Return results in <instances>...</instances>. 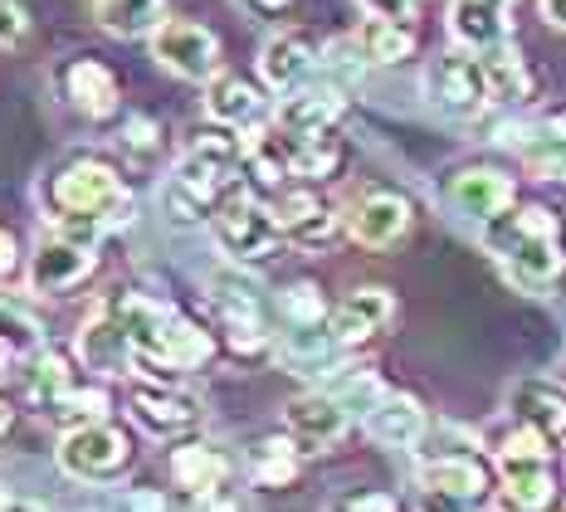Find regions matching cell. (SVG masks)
I'll return each instance as SVG.
<instances>
[{
  "mask_svg": "<svg viewBox=\"0 0 566 512\" xmlns=\"http://www.w3.org/2000/svg\"><path fill=\"white\" fill-rule=\"evenodd\" d=\"M20 269V249H15V234L0 230V283H10Z\"/></svg>",
  "mask_w": 566,
  "mask_h": 512,
  "instance_id": "obj_41",
  "label": "cell"
},
{
  "mask_svg": "<svg viewBox=\"0 0 566 512\" xmlns=\"http://www.w3.org/2000/svg\"><path fill=\"white\" fill-rule=\"evenodd\" d=\"M274 216H279V230L289 244L308 249V254H317V249H333L342 224H347V216H337L333 206H327L317 190H283V196L274 200Z\"/></svg>",
  "mask_w": 566,
  "mask_h": 512,
  "instance_id": "obj_9",
  "label": "cell"
},
{
  "mask_svg": "<svg viewBox=\"0 0 566 512\" xmlns=\"http://www.w3.org/2000/svg\"><path fill=\"white\" fill-rule=\"evenodd\" d=\"M6 512H50V508H44V503H30V498H15V503H10Z\"/></svg>",
  "mask_w": 566,
  "mask_h": 512,
  "instance_id": "obj_44",
  "label": "cell"
},
{
  "mask_svg": "<svg viewBox=\"0 0 566 512\" xmlns=\"http://www.w3.org/2000/svg\"><path fill=\"white\" fill-rule=\"evenodd\" d=\"M342 512H396V498L391 493H352Z\"/></svg>",
  "mask_w": 566,
  "mask_h": 512,
  "instance_id": "obj_39",
  "label": "cell"
},
{
  "mask_svg": "<svg viewBox=\"0 0 566 512\" xmlns=\"http://www.w3.org/2000/svg\"><path fill=\"white\" fill-rule=\"evenodd\" d=\"M10 503H15V493H6V488H0V512H6Z\"/></svg>",
  "mask_w": 566,
  "mask_h": 512,
  "instance_id": "obj_46",
  "label": "cell"
},
{
  "mask_svg": "<svg viewBox=\"0 0 566 512\" xmlns=\"http://www.w3.org/2000/svg\"><path fill=\"white\" fill-rule=\"evenodd\" d=\"M469 503H459L450 493H434V488H420V508L416 512H464Z\"/></svg>",
  "mask_w": 566,
  "mask_h": 512,
  "instance_id": "obj_42",
  "label": "cell"
},
{
  "mask_svg": "<svg viewBox=\"0 0 566 512\" xmlns=\"http://www.w3.org/2000/svg\"><path fill=\"white\" fill-rule=\"evenodd\" d=\"M230 473V459L216 445H181L171 449V479L181 488H191L196 498H210Z\"/></svg>",
  "mask_w": 566,
  "mask_h": 512,
  "instance_id": "obj_27",
  "label": "cell"
},
{
  "mask_svg": "<svg viewBox=\"0 0 566 512\" xmlns=\"http://www.w3.org/2000/svg\"><path fill=\"white\" fill-rule=\"evenodd\" d=\"M34 362H30V372H25V390H30V400L34 405H50L59 396H69V390L78 386V376H74V356H69L64 347H40V352H30Z\"/></svg>",
  "mask_w": 566,
  "mask_h": 512,
  "instance_id": "obj_28",
  "label": "cell"
},
{
  "mask_svg": "<svg viewBox=\"0 0 566 512\" xmlns=\"http://www.w3.org/2000/svg\"><path fill=\"white\" fill-rule=\"evenodd\" d=\"M391 313H396V297L386 293V289H352L333 307L327 327H333V337L342 342V347H357V342L376 337V332L391 323Z\"/></svg>",
  "mask_w": 566,
  "mask_h": 512,
  "instance_id": "obj_18",
  "label": "cell"
},
{
  "mask_svg": "<svg viewBox=\"0 0 566 512\" xmlns=\"http://www.w3.org/2000/svg\"><path fill=\"white\" fill-rule=\"evenodd\" d=\"M98 25L117 40H142L167 25V0H98Z\"/></svg>",
  "mask_w": 566,
  "mask_h": 512,
  "instance_id": "obj_29",
  "label": "cell"
},
{
  "mask_svg": "<svg viewBox=\"0 0 566 512\" xmlns=\"http://www.w3.org/2000/svg\"><path fill=\"white\" fill-rule=\"evenodd\" d=\"M59 93H64L69 108L84 113L88 123H113L117 108H123V83L93 54H78L59 69Z\"/></svg>",
  "mask_w": 566,
  "mask_h": 512,
  "instance_id": "obj_8",
  "label": "cell"
},
{
  "mask_svg": "<svg viewBox=\"0 0 566 512\" xmlns=\"http://www.w3.org/2000/svg\"><path fill=\"white\" fill-rule=\"evenodd\" d=\"M513 0H450V34L464 50H493L509 44Z\"/></svg>",
  "mask_w": 566,
  "mask_h": 512,
  "instance_id": "obj_19",
  "label": "cell"
},
{
  "mask_svg": "<svg viewBox=\"0 0 566 512\" xmlns=\"http://www.w3.org/2000/svg\"><path fill=\"white\" fill-rule=\"evenodd\" d=\"M93 269H98L93 244L69 240V234L54 230L50 240H40V249H34V259H30V289L34 293H74Z\"/></svg>",
  "mask_w": 566,
  "mask_h": 512,
  "instance_id": "obj_12",
  "label": "cell"
},
{
  "mask_svg": "<svg viewBox=\"0 0 566 512\" xmlns=\"http://www.w3.org/2000/svg\"><path fill=\"white\" fill-rule=\"evenodd\" d=\"M537 6H542V15H547V25L566 30V0H537Z\"/></svg>",
  "mask_w": 566,
  "mask_h": 512,
  "instance_id": "obj_43",
  "label": "cell"
},
{
  "mask_svg": "<svg viewBox=\"0 0 566 512\" xmlns=\"http://www.w3.org/2000/svg\"><path fill=\"white\" fill-rule=\"evenodd\" d=\"M357 10L367 20H400V25L416 20V0H357Z\"/></svg>",
  "mask_w": 566,
  "mask_h": 512,
  "instance_id": "obj_36",
  "label": "cell"
},
{
  "mask_svg": "<svg viewBox=\"0 0 566 512\" xmlns=\"http://www.w3.org/2000/svg\"><path fill=\"white\" fill-rule=\"evenodd\" d=\"M509 415L547 445H566V390L557 380H517L509 390Z\"/></svg>",
  "mask_w": 566,
  "mask_h": 512,
  "instance_id": "obj_16",
  "label": "cell"
},
{
  "mask_svg": "<svg viewBox=\"0 0 566 512\" xmlns=\"http://www.w3.org/2000/svg\"><path fill=\"white\" fill-rule=\"evenodd\" d=\"M0 347L6 352H40L44 347L40 323H34L30 307L10 293H0Z\"/></svg>",
  "mask_w": 566,
  "mask_h": 512,
  "instance_id": "obj_32",
  "label": "cell"
},
{
  "mask_svg": "<svg viewBox=\"0 0 566 512\" xmlns=\"http://www.w3.org/2000/svg\"><path fill=\"white\" fill-rule=\"evenodd\" d=\"M117 512H167V498H161L157 488H127V493L117 498Z\"/></svg>",
  "mask_w": 566,
  "mask_h": 512,
  "instance_id": "obj_37",
  "label": "cell"
},
{
  "mask_svg": "<svg viewBox=\"0 0 566 512\" xmlns=\"http://www.w3.org/2000/svg\"><path fill=\"white\" fill-rule=\"evenodd\" d=\"M40 200L69 240L98 244L108 230L133 220V196H127L123 176L103 157H69L40 181Z\"/></svg>",
  "mask_w": 566,
  "mask_h": 512,
  "instance_id": "obj_1",
  "label": "cell"
},
{
  "mask_svg": "<svg viewBox=\"0 0 566 512\" xmlns=\"http://www.w3.org/2000/svg\"><path fill=\"white\" fill-rule=\"evenodd\" d=\"M424 103L444 117H479L493 103L489 79H483V59L479 50H450L440 59H430L424 69Z\"/></svg>",
  "mask_w": 566,
  "mask_h": 512,
  "instance_id": "obj_6",
  "label": "cell"
},
{
  "mask_svg": "<svg viewBox=\"0 0 566 512\" xmlns=\"http://www.w3.org/2000/svg\"><path fill=\"white\" fill-rule=\"evenodd\" d=\"M420 488H434V493H450L459 503H483L493 488L489 463L474 454H440L420 469Z\"/></svg>",
  "mask_w": 566,
  "mask_h": 512,
  "instance_id": "obj_23",
  "label": "cell"
},
{
  "mask_svg": "<svg viewBox=\"0 0 566 512\" xmlns=\"http://www.w3.org/2000/svg\"><path fill=\"white\" fill-rule=\"evenodd\" d=\"M283 317H289V327H323L333 313H327V297L317 283H293L283 293Z\"/></svg>",
  "mask_w": 566,
  "mask_h": 512,
  "instance_id": "obj_34",
  "label": "cell"
},
{
  "mask_svg": "<svg viewBox=\"0 0 566 512\" xmlns=\"http://www.w3.org/2000/svg\"><path fill=\"white\" fill-rule=\"evenodd\" d=\"M483 59V79H489L493 103H527L537 93V74L527 69V59L509 50V44H493V50H479Z\"/></svg>",
  "mask_w": 566,
  "mask_h": 512,
  "instance_id": "obj_24",
  "label": "cell"
},
{
  "mask_svg": "<svg viewBox=\"0 0 566 512\" xmlns=\"http://www.w3.org/2000/svg\"><path fill=\"white\" fill-rule=\"evenodd\" d=\"M206 113H210V123L234 127V133L254 127V123H264V88L244 74H216L206 83Z\"/></svg>",
  "mask_w": 566,
  "mask_h": 512,
  "instance_id": "obj_20",
  "label": "cell"
},
{
  "mask_svg": "<svg viewBox=\"0 0 566 512\" xmlns=\"http://www.w3.org/2000/svg\"><path fill=\"white\" fill-rule=\"evenodd\" d=\"M513 151L533 166L547 181H566V123H537V127H517L509 137Z\"/></svg>",
  "mask_w": 566,
  "mask_h": 512,
  "instance_id": "obj_25",
  "label": "cell"
},
{
  "mask_svg": "<svg viewBox=\"0 0 566 512\" xmlns=\"http://www.w3.org/2000/svg\"><path fill=\"white\" fill-rule=\"evenodd\" d=\"M127 410H133L142 430L157 439H181L200 425V400L176 386H161V380H142V386L127 390Z\"/></svg>",
  "mask_w": 566,
  "mask_h": 512,
  "instance_id": "obj_10",
  "label": "cell"
},
{
  "mask_svg": "<svg viewBox=\"0 0 566 512\" xmlns=\"http://www.w3.org/2000/svg\"><path fill=\"white\" fill-rule=\"evenodd\" d=\"M410 220H416V210H410V200L400 190H367V196L352 200L347 234L367 249H391L396 240H406Z\"/></svg>",
  "mask_w": 566,
  "mask_h": 512,
  "instance_id": "obj_13",
  "label": "cell"
},
{
  "mask_svg": "<svg viewBox=\"0 0 566 512\" xmlns=\"http://www.w3.org/2000/svg\"><path fill=\"white\" fill-rule=\"evenodd\" d=\"M293 473H298V445H293L289 435L283 439H264V445L254 449V479L279 488V483H293Z\"/></svg>",
  "mask_w": 566,
  "mask_h": 512,
  "instance_id": "obj_33",
  "label": "cell"
},
{
  "mask_svg": "<svg viewBox=\"0 0 566 512\" xmlns=\"http://www.w3.org/2000/svg\"><path fill=\"white\" fill-rule=\"evenodd\" d=\"M216 356V337H210L200 323H191L186 313H171L167 323V342H161V372L176 376V372H196Z\"/></svg>",
  "mask_w": 566,
  "mask_h": 512,
  "instance_id": "obj_26",
  "label": "cell"
},
{
  "mask_svg": "<svg viewBox=\"0 0 566 512\" xmlns=\"http://www.w3.org/2000/svg\"><path fill=\"white\" fill-rule=\"evenodd\" d=\"M317 64H323V54H317L313 34H303V30H279V34H269L264 50H259V79H264L274 93L303 88V83L313 79Z\"/></svg>",
  "mask_w": 566,
  "mask_h": 512,
  "instance_id": "obj_15",
  "label": "cell"
},
{
  "mask_svg": "<svg viewBox=\"0 0 566 512\" xmlns=\"http://www.w3.org/2000/svg\"><path fill=\"white\" fill-rule=\"evenodd\" d=\"M361 425H367V435L381 449H410V445H420V435H424V410L416 396L386 390V396L361 415Z\"/></svg>",
  "mask_w": 566,
  "mask_h": 512,
  "instance_id": "obj_21",
  "label": "cell"
},
{
  "mask_svg": "<svg viewBox=\"0 0 566 512\" xmlns=\"http://www.w3.org/2000/svg\"><path fill=\"white\" fill-rule=\"evenodd\" d=\"M216 206H220L216 190L186 181V176H176V171H171V181L161 186V210H167L176 224H200V220H210V216H216Z\"/></svg>",
  "mask_w": 566,
  "mask_h": 512,
  "instance_id": "obj_31",
  "label": "cell"
},
{
  "mask_svg": "<svg viewBox=\"0 0 566 512\" xmlns=\"http://www.w3.org/2000/svg\"><path fill=\"white\" fill-rule=\"evenodd\" d=\"M250 15H259V20H283V15H293V6L298 0H240Z\"/></svg>",
  "mask_w": 566,
  "mask_h": 512,
  "instance_id": "obj_40",
  "label": "cell"
},
{
  "mask_svg": "<svg viewBox=\"0 0 566 512\" xmlns=\"http://www.w3.org/2000/svg\"><path fill=\"white\" fill-rule=\"evenodd\" d=\"M342 113H347V98L333 88V83H323V88H293L283 93L274 123L283 127V133H298V137H317V133H337Z\"/></svg>",
  "mask_w": 566,
  "mask_h": 512,
  "instance_id": "obj_17",
  "label": "cell"
},
{
  "mask_svg": "<svg viewBox=\"0 0 566 512\" xmlns=\"http://www.w3.org/2000/svg\"><path fill=\"white\" fill-rule=\"evenodd\" d=\"M352 40L361 44L367 64H400V59L416 54V30L400 25V20H367L361 15V25Z\"/></svg>",
  "mask_w": 566,
  "mask_h": 512,
  "instance_id": "obj_30",
  "label": "cell"
},
{
  "mask_svg": "<svg viewBox=\"0 0 566 512\" xmlns=\"http://www.w3.org/2000/svg\"><path fill=\"white\" fill-rule=\"evenodd\" d=\"M450 206L459 216L489 224L493 216H503L509 206H517V186L509 171L499 166H459L450 176Z\"/></svg>",
  "mask_w": 566,
  "mask_h": 512,
  "instance_id": "obj_14",
  "label": "cell"
},
{
  "mask_svg": "<svg viewBox=\"0 0 566 512\" xmlns=\"http://www.w3.org/2000/svg\"><path fill=\"white\" fill-rule=\"evenodd\" d=\"M20 40H25V10H20L15 0H0V50L20 44Z\"/></svg>",
  "mask_w": 566,
  "mask_h": 512,
  "instance_id": "obj_38",
  "label": "cell"
},
{
  "mask_svg": "<svg viewBox=\"0 0 566 512\" xmlns=\"http://www.w3.org/2000/svg\"><path fill=\"white\" fill-rule=\"evenodd\" d=\"M499 479L509 512H547L557 503V473H552L547 439L533 435L527 425H517L499 445Z\"/></svg>",
  "mask_w": 566,
  "mask_h": 512,
  "instance_id": "obj_3",
  "label": "cell"
},
{
  "mask_svg": "<svg viewBox=\"0 0 566 512\" xmlns=\"http://www.w3.org/2000/svg\"><path fill=\"white\" fill-rule=\"evenodd\" d=\"M483 244L499 259V269L527 293L552 289V279H557L566 264L562 224L547 206H509L503 216H493L483 224Z\"/></svg>",
  "mask_w": 566,
  "mask_h": 512,
  "instance_id": "obj_2",
  "label": "cell"
},
{
  "mask_svg": "<svg viewBox=\"0 0 566 512\" xmlns=\"http://www.w3.org/2000/svg\"><path fill=\"white\" fill-rule=\"evenodd\" d=\"M50 415H59V420H69V430H74V425H88V420H103V415H108V396H103V390H69V396H59L54 405H50Z\"/></svg>",
  "mask_w": 566,
  "mask_h": 512,
  "instance_id": "obj_35",
  "label": "cell"
},
{
  "mask_svg": "<svg viewBox=\"0 0 566 512\" xmlns=\"http://www.w3.org/2000/svg\"><path fill=\"white\" fill-rule=\"evenodd\" d=\"M210 230H216V244L226 249L234 264H259V259H269L283 244L274 206L244 196V190H230V196L220 200L216 216H210Z\"/></svg>",
  "mask_w": 566,
  "mask_h": 512,
  "instance_id": "obj_4",
  "label": "cell"
},
{
  "mask_svg": "<svg viewBox=\"0 0 566 512\" xmlns=\"http://www.w3.org/2000/svg\"><path fill=\"white\" fill-rule=\"evenodd\" d=\"M10 420H15V410H10V405H6V400H0V435H6V430H10Z\"/></svg>",
  "mask_w": 566,
  "mask_h": 512,
  "instance_id": "obj_45",
  "label": "cell"
},
{
  "mask_svg": "<svg viewBox=\"0 0 566 512\" xmlns=\"http://www.w3.org/2000/svg\"><path fill=\"white\" fill-rule=\"evenodd\" d=\"M127 463H133V439L108 420L74 425L59 439V469L78 483H117Z\"/></svg>",
  "mask_w": 566,
  "mask_h": 512,
  "instance_id": "obj_5",
  "label": "cell"
},
{
  "mask_svg": "<svg viewBox=\"0 0 566 512\" xmlns=\"http://www.w3.org/2000/svg\"><path fill=\"white\" fill-rule=\"evenodd\" d=\"M347 405H342L333 390H313V396H298L283 415V435L298 445V454H323L333 449L342 435H347Z\"/></svg>",
  "mask_w": 566,
  "mask_h": 512,
  "instance_id": "obj_11",
  "label": "cell"
},
{
  "mask_svg": "<svg viewBox=\"0 0 566 512\" xmlns=\"http://www.w3.org/2000/svg\"><path fill=\"white\" fill-rule=\"evenodd\" d=\"M151 59L186 83H210L220 74V40L196 20H167L151 34Z\"/></svg>",
  "mask_w": 566,
  "mask_h": 512,
  "instance_id": "obj_7",
  "label": "cell"
},
{
  "mask_svg": "<svg viewBox=\"0 0 566 512\" xmlns=\"http://www.w3.org/2000/svg\"><path fill=\"white\" fill-rule=\"evenodd\" d=\"M78 352H84V362L93 366V372H123V366L137 362V356H133V337H127L123 317L108 307V297L93 307V317L84 323Z\"/></svg>",
  "mask_w": 566,
  "mask_h": 512,
  "instance_id": "obj_22",
  "label": "cell"
}]
</instances>
